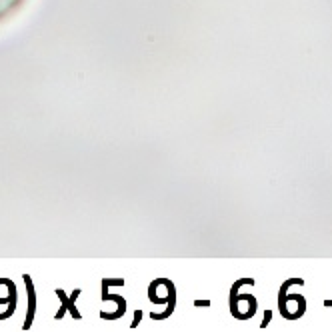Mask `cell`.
<instances>
[{"label": "cell", "instance_id": "cell-1", "mask_svg": "<svg viewBox=\"0 0 332 332\" xmlns=\"http://www.w3.org/2000/svg\"><path fill=\"white\" fill-rule=\"evenodd\" d=\"M26 2L28 0H0V24L14 19L20 10L24 8Z\"/></svg>", "mask_w": 332, "mask_h": 332}, {"label": "cell", "instance_id": "cell-2", "mask_svg": "<svg viewBox=\"0 0 332 332\" xmlns=\"http://www.w3.org/2000/svg\"><path fill=\"white\" fill-rule=\"evenodd\" d=\"M324 304H326V306H330V308H332V300H326Z\"/></svg>", "mask_w": 332, "mask_h": 332}]
</instances>
